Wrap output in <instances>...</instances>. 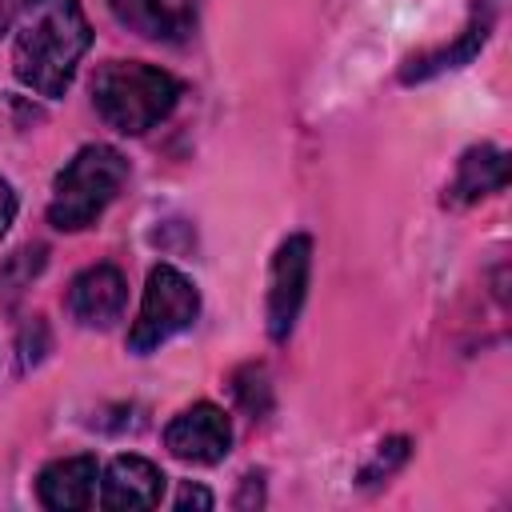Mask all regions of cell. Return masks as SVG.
Instances as JSON below:
<instances>
[{
	"instance_id": "obj_14",
	"label": "cell",
	"mask_w": 512,
	"mask_h": 512,
	"mask_svg": "<svg viewBox=\"0 0 512 512\" xmlns=\"http://www.w3.org/2000/svg\"><path fill=\"white\" fill-rule=\"evenodd\" d=\"M176 508H180V512H184V508H212V492L200 488V484H184L180 496H176Z\"/></svg>"
},
{
	"instance_id": "obj_4",
	"label": "cell",
	"mask_w": 512,
	"mask_h": 512,
	"mask_svg": "<svg viewBox=\"0 0 512 512\" xmlns=\"http://www.w3.org/2000/svg\"><path fill=\"white\" fill-rule=\"evenodd\" d=\"M200 316V292L196 284L172 268V264H156L148 272V288L140 300V312L132 320L128 332V348L136 356H148L152 348H160L164 340H172L176 332L192 328V320Z\"/></svg>"
},
{
	"instance_id": "obj_8",
	"label": "cell",
	"mask_w": 512,
	"mask_h": 512,
	"mask_svg": "<svg viewBox=\"0 0 512 512\" xmlns=\"http://www.w3.org/2000/svg\"><path fill=\"white\" fill-rule=\"evenodd\" d=\"M164 496V472L144 456H116L100 476V504L108 512L156 508Z\"/></svg>"
},
{
	"instance_id": "obj_1",
	"label": "cell",
	"mask_w": 512,
	"mask_h": 512,
	"mask_svg": "<svg viewBox=\"0 0 512 512\" xmlns=\"http://www.w3.org/2000/svg\"><path fill=\"white\" fill-rule=\"evenodd\" d=\"M88 44L92 28L80 0H28L16 20L12 68L24 88L56 100L68 92Z\"/></svg>"
},
{
	"instance_id": "obj_6",
	"label": "cell",
	"mask_w": 512,
	"mask_h": 512,
	"mask_svg": "<svg viewBox=\"0 0 512 512\" xmlns=\"http://www.w3.org/2000/svg\"><path fill=\"white\" fill-rule=\"evenodd\" d=\"M164 448L188 464H220L232 448V424L224 408L200 400L180 416H172V424L164 428Z\"/></svg>"
},
{
	"instance_id": "obj_9",
	"label": "cell",
	"mask_w": 512,
	"mask_h": 512,
	"mask_svg": "<svg viewBox=\"0 0 512 512\" xmlns=\"http://www.w3.org/2000/svg\"><path fill=\"white\" fill-rule=\"evenodd\" d=\"M96 480H100L96 456H64L36 476V492L52 512H80L96 500Z\"/></svg>"
},
{
	"instance_id": "obj_12",
	"label": "cell",
	"mask_w": 512,
	"mask_h": 512,
	"mask_svg": "<svg viewBox=\"0 0 512 512\" xmlns=\"http://www.w3.org/2000/svg\"><path fill=\"white\" fill-rule=\"evenodd\" d=\"M480 44H484V28H468L456 48H444V52H432V56L412 60V64L404 68V80H424V76H432V72H440V68H456V64L468 60Z\"/></svg>"
},
{
	"instance_id": "obj_2",
	"label": "cell",
	"mask_w": 512,
	"mask_h": 512,
	"mask_svg": "<svg viewBox=\"0 0 512 512\" xmlns=\"http://www.w3.org/2000/svg\"><path fill=\"white\" fill-rule=\"evenodd\" d=\"M180 100V84L172 72L144 60H112L92 80V104L124 136H140L156 128Z\"/></svg>"
},
{
	"instance_id": "obj_13",
	"label": "cell",
	"mask_w": 512,
	"mask_h": 512,
	"mask_svg": "<svg viewBox=\"0 0 512 512\" xmlns=\"http://www.w3.org/2000/svg\"><path fill=\"white\" fill-rule=\"evenodd\" d=\"M408 460V440L404 436H396V440H388V444H380V452H376V460L360 472V480L364 484H372V480H384V476H392L400 464Z\"/></svg>"
},
{
	"instance_id": "obj_7",
	"label": "cell",
	"mask_w": 512,
	"mask_h": 512,
	"mask_svg": "<svg viewBox=\"0 0 512 512\" xmlns=\"http://www.w3.org/2000/svg\"><path fill=\"white\" fill-rule=\"evenodd\" d=\"M128 284L124 272L112 264H92L68 284V312L84 328H108L124 316Z\"/></svg>"
},
{
	"instance_id": "obj_5",
	"label": "cell",
	"mask_w": 512,
	"mask_h": 512,
	"mask_svg": "<svg viewBox=\"0 0 512 512\" xmlns=\"http://www.w3.org/2000/svg\"><path fill=\"white\" fill-rule=\"evenodd\" d=\"M308 272H312V240L308 236H288L276 248L272 276H268V336L288 340L304 292H308Z\"/></svg>"
},
{
	"instance_id": "obj_15",
	"label": "cell",
	"mask_w": 512,
	"mask_h": 512,
	"mask_svg": "<svg viewBox=\"0 0 512 512\" xmlns=\"http://www.w3.org/2000/svg\"><path fill=\"white\" fill-rule=\"evenodd\" d=\"M12 220H16V192L0 180V236L12 228Z\"/></svg>"
},
{
	"instance_id": "obj_3",
	"label": "cell",
	"mask_w": 512,
	"mask_h": 512,
	"mask_svg": "<svg viewBox=\"0 0 512 512\" xmlns=\"http://www.w3.org/2000/svg\"><path fill=\"white\" fill-rule=\"evenodd\" d=\"M124 180H128V160L116 148H108V144L80 148L56 176L48 220L60 232H80V228L96 224V216L116 200Z\"/></svg>"
},
{
	"instance_id": "obj_10",
	"label": "cell",
	"mask_w": 512,
	"mask_h": 512,
	"mask_svg": "<svg viewBox=\"0 0 512 512\" xmlns=\"http://www.w3.org/2000/svg\"><path fill=\"white\" fill-rule=\"evenodd\" d=\"M508 184V156L492 144H480V148H468L456 164V176L444 192L448 204H476L480 196H492Z\"/></svg>"
},
{
	"instance_id": "obj_11",
	"label": "cell",
	"mask_w": 512,
	"mask_h": 512,
	"mask_svg": "<svg viewBox=\"0 0 512 512\" xmlns=\"http://www.w3.org/2000/svg\"><path fill=\"white\" fill-rule=\"evenodd\" d=\"M112 12L144 40H180L192 20L188 0H112Z\"/></svg>"
}]
</instances>
